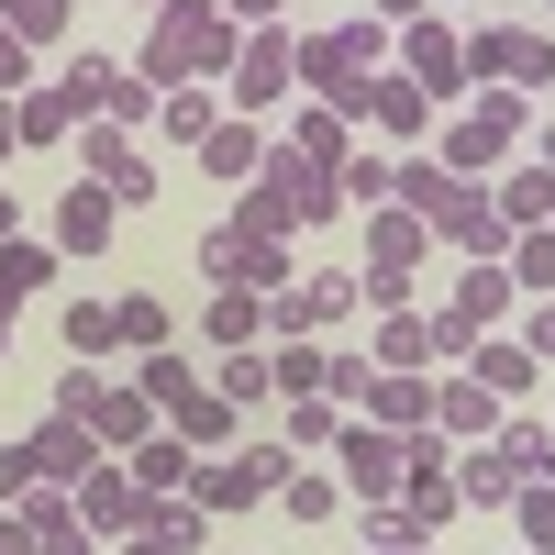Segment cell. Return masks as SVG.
<instances>
[{
  "label": "cell",
  "mask_w": 555,
  "mask_h": 555,
  "mask_svg": "<svg viewBox=\"0 0 555 555\" xmlns=\"http://www.w3.org/2000/svg\"><path fill=\"white\" fill-rule=\"evenodd\" d=\"M289 156H311V167H345L356 156V122L334 112V101H311V112H289V133H278Z\"/></svg>",
  "instance_id": "d4e9b609"
},
{
  "label": "cell",
  "mask_w": 555,
  "mask_h": 555,
  "mask_svg": "<svg viewBox=\"0 0 555 555\" xmlns=\"http://www.w3.org/2000/svg\"><path fill=\"white\" fill-rule=\"evenodd\" d=\"M489 444H500V467H512L522 489L555 478V423H544V411H500V434H489Z\"/></svg>",
  "instance_id": "603a6c76"
},
{
  "label": "cell",
  "mask_w": 555,
  "mask_h": 555,
  "mask_svg": "<svg viewBox=\"0 0 555 555\" xmlns=\"http://www.w3.org/2000/svg\"><path fill=\"white\" fill-rule=\"evenodd\" d=\"M222 12H234V23L256 34V23H278V12H289V0H222Z\"/></svg>",
  "instance_id": "c3c4849f"
},
{
  "label": "cell",
  "mask_w": 555,
  "mask_h": 555,
  "mask_svg": "<svg viewBox=\"0 0 555 555\" xmlns=\"http://www.w3.org/2000/svg\"><path fill=\"white\" fill-rule=\"evenodd\" d=\"M434 12V0H378V23H423Z\"/></svg>",
  "instance_id": "f907efd6"
},
{
  "label": "cell",
  "mask_w": 555,
  "mask_h": 555,
  "mask_svg": "<svg viewBox=\"0 0 555 555\" xmlns=\"http://www.w3.org/2000/svg\"><path fill=\"white\" fill-rule=\"evenodd\" d=\"M78 522L101 533V544H122L133 522H145V489H133V467H122V455H101V467L78 478Z\"/></svg>",
  "instance_id": "5bb4252c"
},
{
  "label": "cell",
  "mask_w": 555,
  "mask_h": 555,
  "mask_svg": "<svg viewBox=\"0 0 555 555\" xmlns=\"http://www.w3.org/2000/svg\"><path fill=\"white\" fill-rule=\"evenodd\" d=\"M234 44H245V23L222 12V0H156L133 78H145V89H201V78H222V67H234Z\"/></svg>",
  "instance_id": "6da1fadb"
},
{
  "label": "cell",
  "mask_w": 555,
  "mask_h": 555,
  "mask_svg": "<svg viewBox=\"0 0 555 555\" xmlns=\"http://www.w3.org/2000/svg\"><path fill=\"white\" fill-rule=\"evenodd\" d=\"M89 434H101V455H133L156 434V400L133 389V378H101V400H89Z\"/></svg>",
  "instance_id": "44dd1931"
},
{
  "label": "cell",
  "mask_w": 555,
  "mask_h": 555,
  "mask_svg": "<svg viewBox=\"0 0 555 555\" xmlns=\"http://www.w3.org/2000/svg\"><path fill=\"white\" fill-rule=\"evenodd\" d=\"M23 455H34V478H56V489H78L89 467H101V434H89V423H67V411H44V423L23 434Z\"/></svg>",
  "instance_id": "2e32d148"
},
{
  "label": "cell",
  "mask_w": 555,
  "mask_h": 555,
  "mask_svg": "<svg viewBox=\"0 0 555 555\" xmlns=\"http://www.w3.org/2000/svg\"><path fill=\"white\" fill-rule=\"evenodd\" d=\"M67 133H78L67 89H23V101H12V145H67Z\"/></svg>",
  "instance_id": "1f68e13d"
},
{
  "label": "cell",
  "mask_w": 555,
  "mask_h": 555,
  "mask_svg": "<svg viewBox=\"0 0 555 555\" xmlns=\"http://www.w3.org/2000/svg\"><path fill=\"white\" fill-rule=\"evenodd\" d=\"M356 423L423 434V423H434V378H411V366H366V389H356Z\"/></svg>",
  "instance_id": "9a60e30c"
},
{
  "label": "cell",
  "mask_w": 555,
  "mask_h": 555,
  "mask_svg": "<svg viewBox=\"0 0 555 555\" xmlns=\"http://www.w3.org/2000/svg\"><path fill=\"white\" fill-rule=\"evenodd\" d=\"M201 345H211V356L267 345V300H256V289H211V311H201Z\"/></svg>",
  "instance_id": "484cf974"
},
{
  "label": "cell",
  "mask_w": 555,
  "mask_h": 555,
  "mask_svg": "<svg viewBox=\"0 0 555 555\" xmlns=\"http://www.w3.org/2000/svg\"><path fill=\"white\" fill-rule=\"evenodd\" d=\"M23 489H34V455H23V444H0V512H12Z\"/></svg>",
  "instance_id": "7dc6e473"
},
{
  "label": "cell",
  "mask_w": 555,
  "mask_h": 555,
  "mask_svg": "<svg viewBox=\"0 0 555 555\" xmlns=\"http://www.w3.org/2000/svg\"><path fill=\"white\" fill-rule=\"evenodd\" d=\"M334 434H345V400H278V444L289 455H334Z\"/></svg>",
  "instance_id": "4dcf8cb0"
},
{
  "label": "cell",
  "mask_w": 555,
  "mask_h": 555,
  "mask_svg": "<svg viewBox=\"0 0 555 555\" xmlns=\"http://www.w3.org/2000/svg\"><path fill=\"white\" fill-rule=\"evenodd\" d=\"M533 356H555V300H533V334H522Z\"/></svg>",
  "instance_id": "681fc988"
},
{
  "label": "cell",
  "mask_w": 555,
  "mask_h": 555,
  "mask_svg": "<svg viewBox=\"0 0 555 555\" xmlns=\"http://www.w3.org/2000/svg\"><path fill=\"white\" fill-rule=\"evenodd\" d=\"M89 400H101V366H56V389H44V411H67V423H89Z\"/></svg>",
  "instance_id": "f6af8a7d"
},
{
  "label": "cell",
  "mask_w": 555,
  "mask_h": 555,
  "mask_svg": "<svg viewBox=\"0 0 555 555\" xmlns=\"http://www.w3.org/2000/svg\"><path fill=\"white\" fill-rule=\"evenodd\" d=\"M544 423H555V411H544Z\"/></svg>",
  "instance_id": "94428289"
},
{
  "label": "cell",
  "mask_w": 555,
  "mask_h": 555,
  "mask_svg": "<svg viewBox=\"0 0 555 555\" xmlns=\"http://www.w3.org/2000/svg\"><path fill=\"white\" fill-rule=\"evenodd\" d=\"M145 12H156V0H145Z\"/></svg>",
  "instance_id": "680465c9"
},
{
  "label": "cell",
  "mask_w": 555,
  "mask_h": 555,
  "mask_svg": "<svg viewBox=\"0 0 555 555\" xmlns=\"http://www.w3.org/2000/svg\"><path fill=\"white\" fill-rule=\"evenodd\" d=\"M500 278H512L522 300H555V222H533V234L500 245Z\"/></svg>",
  "instance_id": "f1b7e54d"
},
{
  "label": "cell",
  "mask_w": 555,
  "mask_h": 555,
  "mask_svg": "<svg viewBox=\"0 0 555 555\" xmlns=\"http://www.w3.org/2000/svg\"><path fill=\"white\" fill-rule=\"evenodd\" d=\"M0 356H12V311H0Z\"/></svg>",
  "instance_id": "9f6ffc18"
},
{
  "label": "cell",
  "mask_w": 555,
  "mask_h": 555,
  "mask_svg": "<svg viewBox=\"0 0 555 555\" xmlns=\"http://www.w3.org/2000/svg\"><path fill=\"white\" fill-rule=\"evenodd\" d=\"M334 478H345L356 500H400V434L345 411V434H334Z\"/></svg>",
  "instance_id": "7c38bea8"
},
{
  "label": "cell",
  "mask_w": 555,
  "mask_h": 555,
  "mask_svg": "<svg viewBox=\"0 0 555 555\" xmlns=\"http://www.w3.org/2000/svg\"><path fill=\"white\" fill-rule=\"evenodd\" d=\"M467 378H478V389H500V400L522 411V400H533V378H544V356H533L522 334H478V345H467Z\"/></svg>",
  "instance_id": "d6986e66"
},
{
  "label": "cell",
  "mask_w": 555,
  "mask_h": 555,
  "mask_svg": "<svg viewBox=\"0 0 555 555\" xmlns=\"http://www.w3.org/2000/svg\"><path fill=\"white\" fill-rule=\"evenodd\" d=\"M122 467H133V489H145V500H178V489H190V467H201V455H190V444H178V434L156 423L145 444L122 455Z\"/></svg>",
  "instance_id": "cb8c5ba5"
},
{
  "label": "cell",
  "mask_w": 555,
  "mask_h": 555,
  "mask_svg": "<svg viewBox=\"0 0 555 555\" xmlns=\"http://www.w3.org/2000/svg\"><path fill=\"white\" fill-rule=\"evenodd\" d=\"M444 245H434V222L423 211H400V201H378L366 211V267H400V278H423Z\"/></svg>",
  "instance_id": "e0dca14e"
},
{
  "label": "cell",
  "mask_w": 555,
  "mask_h": 555,
  "mask_svg": "<svg viewBox=\"0 0 555 555\" xmlns=\"http://www.w3.org/2000/svg\"><path fill=\"white\" fill-rule=\"evenodd\" d=\"M389 67H400L411 89H423L434 112H444V101H478V89H467V34H455L444 12H423V23H400V44H389Z\"/></svg>",
  "instance_id": "52a82bcc"
},
{
  "label": "cell",
  "mask_w": 555,
  "mask_h": 555,
  "mask_svg": "<svg viewBox=\"0 0 555 555\" xmlns=\"http://www.w3.org/2000/svg\"><path fill=\"white\" fill-rule=\"evenodd\" d=\"M234 222H245V234H322V222H345V190H334V167H311V156H289L267 133L256 178L234 190Z\"/></svg>",
  "instance_id": "7a4b0ae2"
},
{
  "label": "cell",
  "mask_w": 555,
  "mask_h": 555,
  "mask_svg": "<svg viewBox=\"0 0 555 555\" xmlns=\"http://www.w3.org/2000/svg\"><path fill=\"white\" fill-rule=\"evenodd\" d=\"M378 544H434V533L411 522L400 500H356V555H378Z\"/></svg>",
  "instance_id": "74e56055"
},
{
  "label": "cell",
  "mask_w": 555,
  "mask_h": 555,
  "mask_svg": "<svg viewBox=\"0 0 555 555\" xmlns=\"http://www.w3.org/2000/svg\"><path fill=\"white\" fill-rule=\"evenodd\" d=\"M500 411H512V400L478 389L467 366H444V378H434V434H455V444H489V434H500Z\"/></svg>",
  "instance_id": "ac0fdd59"
},
{
  "label": "cell",
  "mask_w": 555,
  "mask_h": 555,
  "mask_svg": "<svg viewBox=\"0 0 555 555\" xmlns=\"http://www.w3.org/2000/svg\"><path fill=\"white\" fill-rule=\"evenodd\" d=\"M389 178H400L389 156H366V145H356V156L334 167V190H345V211H378V201H389Z\"/></svg>",
  "instance_id": "60d3db41"
},
{
  "label": "cell",
  "mask_w": 555,
  "mask_h": 555,
  "mask_svg": "<svg viewBox=\"0 0 555 555\" xmlns=\"http://www.w3.org/2000/svg\"><path fill=\"white\" fill-rule=\"evenodd\" d=\"M366 366H411V378H434V322H423V311H378Z\"/></svg>",
  "instance_id": "4316f807"
},
{
  "label": "cell",
  "mask_w": 555,
  "mask_h": 555,
  "mask_svg": "<svg viewBox=\"0 0 555 555\" xmlns=\"http://www.w3.org/2000/svg\"><path fill=\"white\" fill-rule=\"evenodd\" d=\"M512 555H533V544H512Z\"/></svg>",
  "instance_id": "6f0895ef"
},
{
  "label": "cell",
  "mask_w": 555,
  "mask_h": 555,
  "mask_svg": "<svg viewBox=\"0 0 555 555\" xmlns=\"http://www.w3.org/2000/svg\"><path fill=\"white\" fill-rule=\"evenodd\" d=\"M56 267H67L56 245H34V234H12V245H0V311H23L34 289H56Z\"/></svg>",
  "instance_id": "83f0119b"
},
{
  "label": "cell",
  "mask_w": 555,
  "mask_h": 555,
  "mask_svg": "<svg viewBox=\"0 0 555 555\" xmlns=\"http://www.w3.org/2000/svg\"><path fill=\"white\" fill-rule=\"evenodd\" d=\"M156 423H167L178 444H190V455H222V444H234V434H245V411H234V400H222L211 378H178V389L156 400Z\"/></svg>",
  "instance_id": "8fae6325"
},
{
  "label": "cell",
  "mask_w": 555,
  "mask_h": 555,
  "mask_svg": "<svg viewBox=\"0 0 555 555\" xmlns=\"http://www.w3.org/2000/svg\"><path fill=\"white\" fill-rule=\"evenodd\" d=\"M289 89H300V34L289 23H256L234 44V67H222V101H234L245 122H267V101H289Z\"/></svg>",
  "instance_id": "8992f818"
},
{
  "label": "cell",
  "mask_w": 555,
  "mask_h": 555,
  "mask_svg": "<svg viewBox=\"0 0 555 555\" xmlns=\"http://www.w3.org/2000/svg\"><path fill=\"white\" fill-rule=\"evenodd\" d=\"M211 122H222L211 89H167V101H156V133H167L178 156H201V133H211Z\"/></svg>",
  "instance_id": "836d02e7"
},
{
  "label": "cell",
  "mask_w": 555,
  "mask_h": 555,
  "mask_svg": "<svg viewBox=\"0 0 555 555\" xmlns=\"http://www.w3.org/2000/svg\"><path fill=\"white\" fill-rule=\"evenodd\" d=\"M211 389L234 400V411H256V400H278V389H267V345H234V356L211 366Z\"/></svg>",
  "instance_id": "f35d334b"
},
{
  "label": "cell",
  "mask_w": 555,
  "mask_h": 555,
  "mask_svg": "<svg viewBox=\"0 0 555 555\" xmlns=\"http://www.w3.org/2000/svg\"><path fill=\"white\" fill-rule=\"evenodd\" d=\"M256 156H267V122H245V112H222V122L201 133V178H222V190H245Z\"/></svg>",
  "instance_id": "7402d4cb"
},
{
  "label": "cell",
  "mask_w": 555,
  "mask_h": 555,
  "mask_svg": "<svg viewBox=\"0 0 555 555\" xmlns=\"http://www.w3.org/2000/svg\"><path fill=\"white\" fill-rule=\"evenodd\" d=\"M201 278H211V289H289V234H245V222H211V234H201Z\"/></svg>",
  "instance_id": "ba28073f"
},
{
  "label": "cell",
  "mask_w": 555,
  "mask_h": 555,
  "mask_svg": "<svg viewBox=\"0 0 555 555\" xmlns=\"http://www.w3.org/2000/svg\"><path fill=\"white\" fill-rule=\"evenodd\" d=\"M112 222H122V201L101 190V178H78V190L56 201V256H101V245H112Z\"/></svg>",
  "instance_id": "ffe728a7"
},
{
  "label": "cell",
  "mask_w": 555,
  "mask_h": 555,
  "mask_svg": "<svg viewBox=\"0 0 555 555\" xmlns=\"http://www.w3.org/2000/svg\"><path fill=\"white\" fill-rule=\"evenodd\" d=\"M278 512H289V522H311V533H322V522L345 512V478H322V467H289V478H278Z\"/></svg>",
  "instance_id": "e575fe53"
},
{
  "label": "cell",
  "mask_w": 555,
  "mask_h": 555,
  "mask_svg": "<svg viewBox=\"0 0 555 555\" xmlns=\"http://www.w3.org/2000/svg\"><path fill=\"white\" fill-rule=\"evenodd\" d=\"M544 12H555V0H544Z\"/></svg>",
  "instance_id": "91938a15"
},
{
  "label": "cell",
  "mask_w": 555,
  "mask_h": 555,
  "mask_svg": "<svg viewBox=\"0 0 555 555\" xmlns=\"http://www.w3.org/2000/svg\"><path fill=\"white\" fill-rule=\"evenodd\" d=\"M12 234H23V201H12V190H0V245H12Z\"/></svg>",
  "instance_id": "816d5d0a"
},
{
  "label": "cell",
  "mask_w": 555,
  "mask_h": 555,
  "mask_svg": "<svg viewBox=\"0 0 555 555\" xmlns=\"http://www.w3.org/2000/svg\"><path fill=\"white\" fill-rule=\"evenodd\" d=\"M467 89H555V34L544 23H478L467 34Z\"/></svg>",
  "instance_id": "5b68a950"
},
{
  "label": "cell",
  "mask_w": 555,
  "mask_h": 555,
  "mask_svg": "<svg viewBox=\"0 0 555 555\" xmlns=\"http://www.w3.org/2000/svg\"><path fill=\"white\" fill-rule=\"evenodd\" d=\"M112 334H122V356H156V345H178V334H167V300H156V289L112 300Z\"/></svg>",
  "instance_id": "8d00e7d4"
},
{
  "label": "cell",
  "mask_w": 555,
  "mask_h": 555,
  "mask_svg": "<svg viewBox=\"0 0 555 555\" xmlns=\"http://www.w3.org/2000/svg\"><path fill=\"white\" fill-rule=\"evenodd\" d=\"M512 544H533V555H555V478H533V489H512Z\"/></svg>",
  "instance_id": "ab89813d"
},
{
  "label": "cell",
  "mask_w": 555,
  "mask_h": 555,
  "mask_svg": "<svg viewBox=\"0 0 555 555\" xmlns=\"http://www.w3.org/2000/svg\"><path fill=\"white\" fill-rule=\"evenodd\" d=\"M133 533H156V544H178V555H190V544H211V512H201L190 489H178V500H145V522H133Z\"/></svg>",
  "instance_id": "d590c367"
},
{
  "label": "cell",
  "mask_w": 555,
  "mask_h": 555,
  "mask_svg": "<svg viewBox=\"0 0 555 555\" xmlns=\"http://www.w3.org/2000/svg\"><path fill=\"white\" fill-rule=\"evenodd\" d=\"M345 122H366V133H378V145H434V101H423V89H411L400 67H378V78H366L356 89V101H345Z\"/></svg>",
  "instance_id": "9c48e42d"
},
{
  "label": "cell",
  "mask_w": 555,
  "mask_h": 555,
  "mask_svg": "<svg viewBox=\"0 0 555 555\" xmlns=\"http://www.w3.org/2000/svg\"><path fill=\"white\" fill-rule=\"evenodd\" d=\"M300 289H311V311H322V334L356 322V267H300Z\"/></svg>",
  "instance_id": "ee69618b"
},
{
  "label": "cell",
  "mask_w": 555,
  "mask_h": 555,
  "mask_svg": "<svg viewBox=\"0 0 555 555\" xmlns=\"http://www.w3.org/2000/svg\"><path fill=\"white\" fill-rule=\"evenodd\" d=\"M489 201H500V222H512V234H533V222H555V167H512Z\"/></svg>",
  "instance_id": "d6a6232c"
},
{
  "label": "cell",
  "mask_w": 555,
  "mask_h": 555,
  "mask_svg": "<svg viewBox=\"0 0 555 555\" xmlns=\"http://www.w3.org/2000/svg\"><path fill=\"white\" fill-rule=\"evenodd\" d=\"M378 555H434V544H378Z\"/></svg>",
  "instance_id": "11a10c76"
},
{
  "label": "cell",
  "mask_w": 555,
  "mask_h": 555,
  "mask_svg": "<svg viewBox=\"0 0 555 555\" xmlns=\"http://www.w3.org/2000/svg\"><path fill=\"white\" fill-rule=\"evenodd\" d=\"M122 555H178V544H156V533H122Z\"/></svg>",
  "instance_id": "f5cc1de1"
},
{
  "label": "cell",
  "mask_w": 555,
  "mask_h": 555,
  "mask_svg": "<svg viewBox=\"0 0 555 555\" xmlns=\"http://www.w3.org/2000/svg\"><path fill=\"white\" fill-rule=\"evenodd\" d=\"M389 44H400V23H378V12H356V23H322V34H300V89L345 112L356 89L389 67Z\"/></svg>",
  "instance_id": "3957f363"
},
{
  "label": "cell",
  "mask_w": 555,
  "mask_h": 555,
  "mask_svg": "<svg viewBox=\"0 0 555 555\" xmlns=\"http://www.w3.org/2000/svg\"><path fill=\"white\" fill-rule=\"evenodd\" d=\"M400 512L423 522L434 544H444V522H455V467H444V434H434V423L400 434Z\"/></svg>",
  "instance_id": "30bf717a"
},
{
  "label": "cell",
  "mask_w": 555,
  "mask_h": 555,
  "mask_svg": "<svg viewBox=\"0 0 555 555\" xmlns=\"http://www.w3.org/2000/svg\"><path fill=\"white\" fill-rule=\"evenodd\" d=\"M522 122H533V101H522V89H478V101L455 112V122H434V145H423V156H434L444 178H489V167H512Z\"/></svg>",
  "instance_id": "277c9868"
},
{
  "label": "cell",
  "mask_w": 555,
  "mask_h": 555,
  "mask_svg": "<svg viewBox=\"0 0 555 555\" xmlns=\"http://www.w3.org/2000/svg\"><path fill=\"white\" fill-rule=\"evenodd\" d=\"M533 167H555V122H544V133H533Z\"/></svg>",
  "instance_id": "db71d44e"
},
{
  "label": "cell",
  "mask_w": 555,
  "mask_h": 555,
  "mask_svg": "<svg viewBox=\"0 0 555 555\" xmlns=\"http://www.w3.org/2000/svg\"><path fill=\"white\" fill-rule=\"evenodd\" d=\"M56 322H67V356H122V334H112V300H67Z\"/></svg>",
  "instance_id": "b9f144b4"
},
{
  "label": "cell",
  "mask_w": 555,
  "mask_h": 555,
  "mask_svg": "<svg viewBox=\"0 0 555 555\" xmlns=\"http://www.w3.org/2000/svg\"><path fill=\"white\" fill-rule=\"evenodd\" d=\"M512 467H500V444H478V455H455V512H512Z\"/></svg>",
  "instance_id": "f546056e"
},
{
  "label": "cell",
  "mask_w": 555,
  "mask_h": 555,
  "mask_svg": "<svg viewBox=\"0 0 555 555\" xmlns=\"http://www.w3.org/2000/svg\"><path fill=\"white\" fill-rule=\"evenodd\" d=\"M78 156H89L78 178H101V190H112V201H156V156H145V145H133V133H122V122H78Z\"/></svg>",
  "instance_id": "4fadbf2b"
},
{
  "label": "cell",
  "mask_w": 555,
  "mask_h": 555,
  "mask_svg": "<svg viewBox=\"0 0 555 555\" xmlns=\"http://www.w3.org/2000/svg\"><path fill=\"white\" fill-rule=\"evenodd\" d=\"M67 12L78 0H0V23H12L23 44H67Z\"/></svg>",
  "instance_id": "7bdbcfd3"
},
{
  "label": "cell",
  "mask_w": 555,
  "mask_h": 555,
  "mask_svg": "<svg viewBox=\"0 0 555 555\" xmlns=\"http://www.w3.org/2000/svg\"><path fill=\"white\" fill-rule=\"evenodd\" d=\"M23 89H34V44L0 23V101H23Z\"/></svg>",
  "instance_id": "bcb514c9"
}]
</instances>
